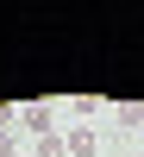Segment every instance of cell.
I'll return each mask as SVG.
<instances>
[{
    "label": "cell",
    "instance_id": "obj_1",
    "mask_svg": "<svg viewBox=\"0 0 144 157\" xmlns=\"http://www.w3.org/2000/svg\"><path fill=\"white\" fill-rule=\"evenodd\" d=\"M63 145H69V157H94V151H100V138L88 132V126H75V132L63 138Z\"/></svg>",
    "mask_w": 144,
    "mask_h": 157
},
{
    "label": "cell",
    "instance_id": "obj_2",
    "mask_svg": "<svg viewBox=\"0 0 144 157\" xmlns=\"http://www.w3.org/2000/svg\"><path fill=\"white\" fill-rule=\"evenodd\" d=\"M19 120H25V132H38V138H50V107H25Z\"/></svg>",
    "mask_w": 144,
    "mask_h": 157
},
{
    "label": "cell",
    "instance_id": "obj_3",
    "mask_svg": "<svg viewBox=\"0 0 144 157\" xmlns=\"http://www.w3.org/2000/svg\"><path fill=\"white\" fill-rule=\"evenodd\" d=\"M38 157H69V145H63V138L50 132V138H38Z\"/></svg>",
    "mask_w": 144,
    "mask_h": 157
},
{
    "label": "cell",
    "instance_id": "obj_4",
    "mask_svg": "<svg viewBox=\"0 0 144 157\" xmlns=\"http://www.w3.org/2000/svg\"><path fill=\"white\" fill-rule=\"evenodd\" d=\"M0 157H19V151H13V132H0Z\"/></svg>",
    "mask_w": 144,
    "mask_h": 157
}]
</instances>
